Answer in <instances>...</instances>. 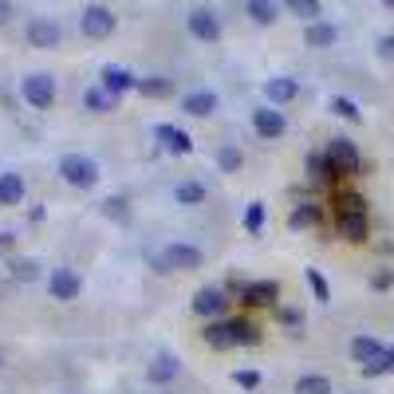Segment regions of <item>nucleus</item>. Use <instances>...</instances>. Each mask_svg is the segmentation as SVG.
Wrapping results in <instances>:
<instances>
[{
    "label": "nucleus",
    "mask_w": 394,
    "mask_h": 394,
    "mask_svg": "<svg viewBox=\"0 0 394 394\" xmlns=\"http://www.w3.org/2000/svg\"><path fill=\"white\" fill-rule=\"evenodd\" d=\"M142 95H150V99H162V95H170V79H162V75H150V79H138L134 83Z\"/></svg>",
    "instance_id": "obj_24"
},
{
    "label": "nucleus",
    "mask_w": 394,
    "mask_h": 394,
    "mask_svg": "<svg viewBox=\"0 0 394 394\" xmlns=\"http://www.w3.org/2000/svg\"><path fill=\"white\" fill-rule=\"evenodd\" d=\"M12 241H16L12 233H0V253H4V248H12Z\"/></svg>",
    "instance_id": "obj_40"
},
{
    "label": "nucleus",
    "mask_w": 394,
    "mask_h": 394,
    "mask_svg": "<svg viewBox=\"0 0 394 394\" xmlns=\"http://www.w3.org/2000/svg\"><path fill=\"white\" fill-rule=\"evenodd\" d=\"M233 331H236V343H256V327L248 319H233Z\"/></svg>",
    "instance_id": "obj_31"
},
{
    "label": "nucleus",
    "mask_w": 394,
    "mask_h": 394,
    "mask_svg": "<svg viewBox=\"0 0 394 394\" xmlns=\"http://www.w3.org/2000/svg\"><path fill=\"white\" fill-rule=\"evenodd\" d=\"M24 99L32 107H51L56 103V79L51 75H28L24 79Z\"/></svg>",
    "instance_id": "obj_4"
},
{
    "label": "nucleus",
    "mask_w": 394,
    "mask_h": 394,
    "mask_svg": "<svg viewBox=\"0 0 394 394\" xmlns=\"http://www.w3.org/2000/svg\"><path fill=\"white\" fill-rule=\"evenodd\" d=\"M248 16L256 24H272L276 20V4H265V0H248Z\"/></svg>",
    "instance_id": "obj_26"
},
{
    "label": "nucleus",
    "mask_w": 394,
    "mask_h": 394,
    "mask_svg": "<svg viewBox=\"0 0 394 394\" xmlns=\"http://www.w3.org/2000/svg\"><path fill=\"white\" fill-rule=\"evenodd\" d=\"M217 162H221V170H229V174H233V170H241V150L225 146L221 154H217Z\"/></svg>",
    "instance_id": "obj_32"
},
{
    "label": "nucleus",
    "mask_w": 394,
    "mask_h": 394,
    "mask_svg": "<svg viewBox=\"0 0 394 394\" xmlns=\"http://www.w3.org/2000/svg\"><path fill=\"white\" fill-rule=\"evenodd\" d=\"M8 16H12V4H4V0H0V24H4Z\"/></svg>",
    "instance_id": "obj_41"
},
{
    "label": "nucleus",
    "mask_w": 394,
    "mask_h": 394,
    "mask_svg": "<svg viewBox=\"0 0 394 394\" xmlns=\"http://www.w3.org/2000/svg\"><path fill=\"white\" fill-rule=\"evenodd\" d=\"M260 225H265V205H260V201H253V205H248V213H245V229H248V233H260Z\"/></svg>",
    "instance_id": "obj_27"
},
{
    "label": "nucleus",
    "mask_w": 394,
    "mask_h": 394,
    "mask_svg": "<svg viewBox=\"0 0 394 394\" xmlns=\"http://www.w3.org/2000/svg\"><path fill=\"white\" fill-rule=\"evenodd\" d=\"M20 197H24L20 174H0V205H20Z\"/></svg>",
    "instance_id": "obj_18"
},
{
    "label": "nucleus",
    "mask_w": 394,
    "mask_h": 394,
    "mask_svg": "<svg viewBox=\"0 0 394 394\" xmlns=\"http://www.w3.org/2000/svg\"><path fill=\"white\" fill-rule=\"evenodd\" d=\"M174 197L182 201V205H201V201H205V186H197V182H182V186L174 189Z\"/></svg>",
    "instance_id": "obj_22"
},
{
    "label": "nucleus",
    "mask_w": 394,
    "mask_h": 394,
    "mask_svg": "<svg viewBox=\"0 0 394 394\" xmlns=\"http://www.w3.org/2000/svg\"><path fill=\"white\" fill-rule=\"evenodd\" d=\"M87 107L91 110H110V99L103 95V91H91V95H87Z\"/></svg>",
    "instance_id": "obj_37"
},
{
    "label": "nucleus",
    "mask_w": 394,
    "mask_h": 394,
    "mask_svg": "<svg viewBox=\"0 0 394 394\" xmlns=\"http://www.w3.org/2000/svg\"><path fill=\"white\" fill-rule=\"evenodd\" d=\"M48 288H51V296H56V300H75L79 296V276L71 272V268H56V272L48 276Z\"/></svg>",
    "instance_id": "obj_7"
},
{
    "label": "nucleus",
    "mask_w": 394,
    "mask_h": 394,
    "mask_svg": "<svg viewBox=\"0 0 394 394\" xmlns=\"http://www.w3.org/2000/svg\"><path fill=\"white\" fill-rule=\"evenodd\" d=\"M288 8H292L296 16H304V20L319 16V4H315V0H292V4H288Z\"/></svg>",
    "instance_id": "obj_34"
},
{
    "label": "nucleus",
    "mask_w": 394,
    "mask_h": 394,
    "mask_svg": "<svg viewBox=\"0 0 394 394\" xmlns=\"http://www.w3.org/2000/svg\"><path fill=\"white\" fill-rule=\"evenodd\" d=\"M324 162H327V177H351V174H359V150H355L351 138H331V142H327Z\"/></svg>",
    "instance_id": "obj_1"
},
{
    "label": "nucleus",
    "mask_w": 394,
    "mask_h": 394,
    "mask_svg": "<svg viewBox=\"0 0 394 394\" xmlns=\"http://www.w3.org/2000/svg\"><path fill=\"white\" fill-rule=\"evenodd\" d=\"M225 307V296L217 292V288H201V292L193 296V312L197 315H217Z\"/></svg>",
    "instance_id": "obj_15"
},
{
    "label": "nucleus",
    "mask_w": 394,
    "mask_h": 394,
    "mask_svg": "<svg viewBox=\"0 0 394 394\" xmlns=\"http://www.w3.org/2000/svg\"><path fill=\"white\" fill-rule=\"evenodd\" d=\"M296 79H288V75H276V79H268L265 83V95H268V103H292L296 99Z\"/></svg>",
    "instance_id": "obj_13"
},
{
    "label": "nucleus",
    "mask_w": 394,
    "mask_h": 394,
    "mask_svg": "<svg viewBox=\"0 0 394 394\" xmlns=\"http://www.w3.org/2000/svg\"><path fill=\"white\" fill-rule=\"evenodd\" d=\"M335 229H339L343 241H363L367 236V213H339Z\"/></svg>",
    "instance_id": "obj_12"
},
{
    "label": "nucleus",
    "mask_w": 394,
    "mask_h": 394,
    "mask_svg": "<svg viewBox=\"0 0 394 394\" xmlns=\"http://www.w3.org/2000/svg\"><path fill=\"white\" fill-rule=\"evenodd\" d=\"M236 383L245 386V390H253V386L260 383V379H256V371H241V374H236Z\"/></svg>",
    "instance_id": "obj_38"
},
{
    "label": "nucleus",
    "mask_w": 394,
    "mask_h": 394,
    "mask_svg": "<svg viewBox=\"0 0 394 394\" xmlns=\"http://www.w3.org/2000/svg\"><path fill=\"white\" fill-rule=\"evenodd\" d=\"M315 221H319V209H315L312 201L296 205V209H292V217H288V225H292V229H307V225H315Z\"/></svg>",
    "instance_id": "obj_21"
},
{
    "label": "nucleus",
    "mask_w": 394,
    "mask_h": 394,
    "mask_svg": "<svg viewBox=\"0 0 394 394\" xmlns=\"http://www.w3.org/2000/svg\"><path fill=\"white\" fill-rule=\"evenodd\" d=\"M331 44H335L331 24H312V28H307V48H331Z\"/></svg>",
    "instance_id": "obj_23"
},
{
    "label": "nucleus",
    "mask_w": 394,
    "mask_h": 394,
    "mask_svg": "<svg viewBox=\"0 0 394 394\" xmlns=\"http://www.w3.org/2000/svg\"><path fill=\"white\" fill-rule=\"evenodd\" d=\"M182 110H186V115L205 118V115H213V110H217V95H213V91H193V95H186Z\"/></svg>",
    "instance_id": "obj_14"
},
{
    "label": "nucleus",
    "mask_w": 394,
    "mask_h": 394,
    "mask_svg": "<svg viewBox=\"0 0 394 394\" xmlns=\"http://www.w3.org/2000/svg\"><path fill=\"white\" fill-rule=\"evenodd\" d=\"M201 248H193V245H182V241H174V245L162 253V260L158 265L162 268H182V272H193V268H201Z\"/></svg>",
    "instance_id": "obj_3"
},
{
    "label": "nucleus",
    "mask_w": 394,
    "mask_h": 394,
    "mask_svg": "<svg viewBox=\"0 0 394 394\" xmlns=\"http://www.w3.org/2000/svg\"><path fill=\"white\" fill-rule=\"evenodd\" d=\"M59 174H63L68 186H79V189H91L99 182V166L83 154H63L59 158Z\"/></svg>",
    "instance_id": "obj_2"
},
{
    "label": "nucleus",
    "mask_w": 394,
    "mask_h": 394,
    "mask_svg": "<svg viewBox=\"0 0 394 394\" xmlns=\"http://www.w3.org/2000/svg\"><path fill=\"white\" fill-rule=\"evenodd\" d=\"M12 276H16V280H36L39 265L36 260H12Z\"/></svg>",
    "instance_id": "obj_28"
},
{
    "label": "nucleus",
    "mask_w": 394,
    "mask_h": 394,
    "mask_svg": "<svg viewBox=\"0 0 394 394\" xmlns=\"http://www.w3.org/2000/svg\"><path fill=\"white\" fill-rule=\"evenodd\" d=\"M83 32H87L91 39H103L115 32V16H110V8H103V4H91L87 12H83Z\"/></svg>",
    "instance_id": "obj_5"
},
{
    "label": "nucleus",
    "mask_w": 394,
    "mask_h": 394,
    "mask_svg": "<svg viewBox=\"0 0 394 394\" xmlns=\"http://www.w3.org/2000/svg\"><path fill=\"white\" fill-rule=\"evenodd\" d=\"M363 371H367V374H386V371H394V355H390V351H383L371 367H363Z\"/></svg>",
    "instance_id": "obj_33"
},
{
    "label": "nucleus",
    "mask_w": 394,
    "mask_h": 394,
    "mask_svg": "<svg viewBox=\"0 0 394 394\" xmlns=\"http://www.w3.org/2000/svg\"><path fill=\"white\" fill-rule=\"evenodd\" d=\"M177 374V359L174 355H158L154 363H150V383H170Z\"/></svg>",
    "instance_id": "obj_19"
},
{
    "label": "nucleus",
    "mask_w": 394,
    "mask_h": 394,
    "mask_svg": "<svg viewBox=\"0 0 394 394\" xmlns=\"http://www.w3.org/2000/svg\"><path fill=\"white\" fill-rule=\"evenodd\" d=\"M138 79L130 75V71H122V68H103V91H107L110 99L115 95H122V91H130Z\"/></svg>",
    "instance_id": "obj_11"
},
{
    "label": "nucleus",
    "mask_w": 394,
    "mask_h": 394,
    "mask_svg": "<svg viewBox=\"0 0 394 394\" xmlns=\"http://www.w3.org/2000/svg\"><path fill=\"white\" fill-rule=\"evenodd\" d=\"M154 134H158V142H162L166 150H174V154H189V150H193V142H189V134H186V130L170 127V122H166V127H158Z\"/></svg>",
    "instance_id": "obj_10"
},
{
    "label": "nucleus",
    "mask_w": 394,
    "mask_h": 394,
    "mask_svg": "<svg viewBox=\"0 0 394 394\" xmlns=\"http://www.w3.org/2000/svg\"><path fill=\"white\" fill-rule=\"evenodd\" d=\"M296 394H331V383L319 379V374H307V379L296 383Z\"/></svg>",
    "instance_id": "obj_25"
},
{
    "label": "nucleus",
    "mask_w": 394,
    "mask_h": 394,
    "mask_svg": "<svg viewBox=\"0 0 394 394\" xmlns=\"http://www.w3.org/2000/svg\"><path fill=\"white\" fill-rule=\"evenodd\" d=\"M272 300H276V284H272V280H256V284L245 288V304H253V307H268Z\"/></svg>",
    "instance_id": "obj_16"
},
{
    "label": "nucleus",
    "mask_w": 394,
    "mask_h": 394,
    "mask_svg": "<svg viewBox=\"0 0 394 394\" xmlns=\"http://www.w3.org/2000/svg\"><path fill=\"white\" fill-rule=\"evenodd\" d=\"M205 343H209V347H233V343H236L233 324H209V327H205Z\"/></svg>",
    "instance_id": "obj_20"
},
{
    "label": "nucleus",
    "mask_w": 394,
    "mask_h": 394,
    "mask_svg": "<svg viewBox=\"0 0 394 394\" xmlns=\"http://www.w3.org/2000/svg\"><path fill=\"white\" fill-rule=\"evenodd\" d=\"M103 213L118 217V221H127V201H122V197H107V201H103Z\"/></svg>",
    "instance_id": "obj_35"
},
{
    "label": "nucleus",
    "mask_w": 394,
    "mask_h": 394,
    "mask_svg": "<svg viewBox=\"0 0 394 394\" xmlns=\"http://www.w3.org/2000/svg\"><path fill=\"white\" fill-rule=\"evenodd\" d=\"M331 110H335L339 118H351V122L359 118V107H355L351 99H343V95H335V99H331Z\"/></svg>",
    "instance_id": "obj_29"
},
{
    "label": "nucleus",
    "mask_w": 394,
    "mask_h": 394,
    "mask_svg": "<svg viewBox=\"0 0 394 394\" xmlns=\"http://www.w3.org/2000/svg\"><path fill=\"white\" fill-rule=\"evenodd\" d=\"M351 355H355V363H359V367H371L374 359L383 355V347L374 343L371 335H359V339H355V343H351Z\"/></svg>",
    "instance_id": "obj_17"
},
{
    "label": "nucleus",
    "mask_w": 394,
    "mask_h": 394,
    "mask_svg": "<svg viewBox=\"0 0 394 394\" xmlns=\"http://www.w3.org/2000/svg\"><path fill=\"white\" fill-rule=\"evenodd\" d=\"M379 51H383L386 59H394V36H383V39H379Z\"/></svg>",
    "instance_id": "obj_39"
},
{
    "label": "nucleus",
    "mask_w": 394,
    "mask_h": 394,
    "mask_svg": "<svg viewBox=\"0 0 394 394\" xmlns=\"http://www.w3.org/2000/svg\"><path fill=\"white\" fill-rule=\"evenodd\" d=\"M390 355H394V347H390Z\"/></svg>",
    "instance_id": "obj_42"
},
{
    "label": "nucleus",
    "mask_w": 394,
    "mask_h": 394,
    "mask_svg": "<svg viewBox=\"0 0 394 394\" xmlns=\"http://www.w3.org/2000/svg\"><path fill=\"white\" fill-rule=\"evenodd\" d=\"M307 284H312V292L319 296V300H331V292H327V280L315 272V268H307Z\"/></svg>",
    "instance_id": "obj_36"
},
{
    "label": "nucleus",
    "mask_w": 394,
    "mask_h": 394,
    "mask_svg": "<svg viewBox=\"0 0 394 394\" xmlns=\"http://www.w3.org/2000/svg\"><path fill=\"white\" fill-rule=\"evenodd\" d=\"M189 32H193L197 39L213 44V39L221 36V24H217V16L209 8H193V12H189Z\"/></svg>",
    "instance_id": "obj_6"
},
{
    "label": "nucleus",
    "mask_w": 394,
    "mask_h": 394,
    "mask_svg": "<svg viewBox=\"0 0 394 394\" xmlns=\"http://www.w3.org/2000/svg\"><path fill=\"white\" fill-rule=\"evenodd\" d=\"M59 36H63V32H59L56 20H32L28 24V44L32 48H56Z\"/></svg>",
    "instance_id": "obj_8"
},
{
    "label": "nucleus",
    "mask_w": 394,
    "mask_h": 394,
    "mask_svg": "<svg viewBox=\"0 0 394 394\" xmlns=\"http://www.w3.org/2000/svg\"><path fill=\"white\" fill-rule=\"evenodd\" d=\"M253 127H256V134H260V138H280V134H284V115L272 110V107L253 110Z\"/></svg>",
    "instance_id": "obj_9"
},
{
    "label": "nucleus",
    "mask_w": 394,
    "mask_h": 394,
    "mask_svg": "<svg viewBox=\"0 0 394 394\" xmlns=\"http://www.w3.org/2000/svg\"><path fill=\"white\" fill-rule=\"evenodd\" d=\"M339 213H367V201L359 193H343L339 197Z\"/></svg>",
    "instance_id": "obj_30"
}]
</instances>
